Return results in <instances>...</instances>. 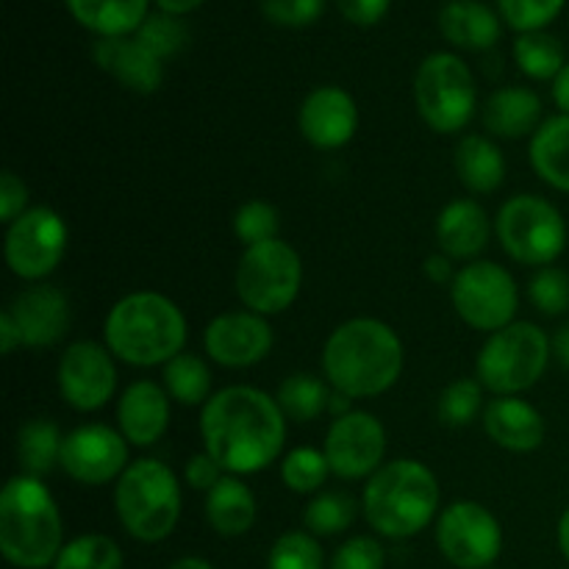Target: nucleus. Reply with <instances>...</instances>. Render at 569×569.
<instances>
[{
	"instance_id": "obj_1",
	"label": "nucleus",
	"mask_w": 569,
	"mask_h": 569,
	"mask_svg": "<svg viewBox=\"0 0 569 569\" xmlns=\"http://www.w3.org/2000/svg\"><path fill=\"white\" fill-rule=\"evenodd\" d=\"M287 415L276 395L233 383L209 398L200 411V439L206 453L220 461L228 476H256L283 459Z\"/></svg>"
},
{
	"instance_id": "obj_2",
	"label": "nucleus",
	"mask_w": 569,
	"mask_h": 569,
	"mask_svg": "<svg viewBox=\"0 0 569 569\" xmlns=\"http://www.w3.org/2000/svg\"><path fill=\"white\" fill-rule=\"evenodd\" d=\"M406 367L403 339L389 322L353 317L331 331L322 345V376L333 392L350 400L378 398L400 381Z\"/></svg>"
},
{
	"instance_id": "obj_3",
	"label": "nucleus",
	"mask_w": 569,
	"mask_h": 569,
	"mask_svg": "<svg viewBox=\"0 0 569 569\" xmlns=\"http://www.w3.org/2000/svg\"><path fill=\"white\" fill-rule=\"evenodd\" d=\"M189 326L181 306L161 292H131L103 320V345L131 367H164L187 348Z\"/></svg>"
},
{
	"instance_id": "obj_4",
	"label": "nucleus",
	"mask_w": 569,
	"mask_h": 569,
	"mask_svg": "<svg viewBox=\"0 0 569 569\" xmlns=\"http://www.w3.org/2000/svg\"><path fill=\"white\" fill-rule=\"evenodd\" d=\"M64 520L39 478L11 476L0 492V553L17 569H48L64 548Z\"/></svg>"
},
{
	"instance_id": "obj_5",
	"label": "nucleus",
	"mask_w": 569,
	"mask_h": 569,
	"mask_svg": "<svg viewBox=\"0 0 569 569\" xmlns=\"http://www.w3.org/2000/svg\"><path fill=\"white\" fill-rule=\"evenodd\" d=\"M442 489L437 472L417 459L387 461L361 492V509L383 539H411L437 522Z\"/></svg>"
},
{
	"instance_id": "obj_6",
	"label": "nucleus",
	"mask_w": 569,
	"mask_h": 569,
	"mask_svg": "<svg viewBox=\"0 0 569 569\" xmlns=\"http://www.w3.org/2000/svg\"><path fill=\"white\" fill-rule=\"evenodd\" d=\"M181 483L172 467L159 459L131 461L114 483L117 520L128 537L142 545L164 542L181 520Z\"/></svg>"
},
{
	"instance_id": "obj_7",
	"label": "nucleus",
	"mask_w": 569,
	"mask_h": 569,
	"mask_svg": "<svg viewBox=\"0 0 569 569\" xmlns=\"http://www.w3.org/2000/svg\"><path fill=\"white\" fill-rule=\"evenodd\" d=\"M553 359V339L537 322L515 320L489 333L476 359V378L495 398H515L542 381Z\"/></svg>"
},
{
	"instance_id": "obj_8",
	"label": "nucleus",
	"mask_w": 569,
	"mask_h": 569,
	"mask_svg": "<svg viewBox=\"0 0 569 569\" xmlns=\"http://www.w3.org/2000/svg\"><path fill=\"white\" fill-rule=\"evenodd\" d=\"M495 237L511 261L526 267H550L567 248L565 214L539 194H515L495 217Z\"/></svg>"
},
{
	"instance_id": "obj_9",
	"label": "nucleus",
	"mask_w": 569,
	"mask_h": 569,
	"mask_svg": "<svg viewBox=\"0 0 569 569\" xmlns=\"http://www.w3.org/2000/svg\"><path fill=\"white\" fill-rule=\"evenodd\" d=\"M415 106L433 133H461L478 109V87L467 61L431 53L415 72Z\"/></svg>"
},
{
	"instance_id": "obj_10",
	"label": "nucleus",
	"mask_w": 569,
	"mask_h": 569,
	"mask_svg": "<svg viewBox=\"0 0 569 569\" xmlns=\"http://www.w3.org/2000/svg\"><path fill=\"white\" fill-rule=\"evenodd\" d=\"M233 287L248 311L261 317L283 315L298 300L300 287H303L300 253L281 237L244 248Z\"/></svg>"
},
{
	"instance_id": "obj_11",
	"label": "nucleus",
	"mask_w": 569,
	"mask_h": 569,
	"mask_svg": "<svg viewBox=\"0 0 569 569\" xmlns=\"http://www.w3.org/2000/svg\"><path fill=\"white\" fill-rule=\"evenodd\" d=\"M450 303L461 322L489 337L515 322L520 309V289L503 264L478 259L456 272L450 283Z\"/></svg>"
},
{
	"instance_id": "obj_12",
	"label": "nucleus",
	"mask_w": 569,
	"mask_h": 569,
	"mask_svg": "<svg viewBox=\"0 0 569 569\" xmlns=\"http://www.w3.org/2000/svg\"><path fill=\"white\" fill-rule=\"evenodd\" d=\"M70 244V228L64 217L50 206H33L6 226L3 256L11 276L28 283H42L59 270Z\"/></svg>"
},
{
	"instance_id": "obj_13",
	"label": "nucleus",
	"mask_w": 569,
	"mask_h": 569,
	"mask_svg": "<svg viewBox=\"0 0 569 569\" xmlns=\"http://www.w3.org/2000/svg\"><path fill=\"white\" fill-rule=\"evenodd\" d=\"M433 539L456 569H487L503 553V526L478 500L445 506L433 526Z\"/></svg>"
},
{
	"instance_id": "obj_14",
	"label": "nucleus",
	"mask_w": 569,
	"mask_h": 569,
	"mask_svg": "<svg viewBox=\"0 0 569 569\" xmlns=\"http://www.w3.org/2000/svg\"><path fill=\"white\" fill-rule=\"evenodd\" d=\"M322 453L333 476L342 481L372 478L387 465V428L370 411L353 409L328 426Z\"/></svg>"
},
{
	"instance_id": "obj_15",
	"label": "nucleus",
	"mask_w": 569,
	"mask_h": 569,
	"mask_svg": "<svg viewBox=\"0 0 569 569\" xmlns=\"http://www.w3.org/2000/svg\"><path fill=\"white\" fill-rule=\"evenodd\" d=\"M131 467V445L120 428L106 422H87L72 428L61 448V470L81 487H106L120 481Z\"/></svg>"
},
{
	"instance_id": "obj_16",
	"label": "nucleus",
	"mask_w": 569,
	"mask_h": 569,
	"mask_svg": "<svg viewBox=\"0 0 569 569\" xmlns=\"http://www.w3.org/2000/svg\"><path fill=\"white\" fill-rule=\"evenodd\" d=\"M114 361L106 345L87 342V339L67 345L56 367V387L61 400L81 415L103 409L117 392Z\"/></svg>"
},
{
	"instance_id": "obj_17",
	"label": "nucleus",
	"mask_w": 569,
	"mask_h": 569,
	"mask_svg": "<svg viewBox=\"0 0 569 569\" xmlns=\"http://www.w3.org/2000/svg\"><path fill=\"white\" fill-rule=\"evenodd\" d=\"M272 326L267 317L256 311H226L217 315L203 331V348L214 365L228 367V370H244L270 356Z\"/></svg>"
},
{
	"instance_id": "obj_18",
	"label": "nucleus",
	"mask_w": 569,
	"mask_h": 569,
	"mask_svg": "<svg viewBox=\"0 0 569 569\" xmlns=\"http://www.w3.org/2000/svg\"><path fill=\"white\" fill-rule=\"evenodd\" d=\"M300 137L317 150H339L359 131V106L356 98L342 87L311 89L298 111Z\"/></svg>"
},
{
	"instance_id": "obj_19",
	"label": "nucleus",
	"mask_w": 569,
	"mask_h": 569,
	"mask_svg": "<svg viewBox=\"0 0 569 569\" xmlns=\"http://www.w3.org/2000/svg\"><path fill=\"white\" fill-rule=\"evenodd\" d=\"M6 311L20 331L22 348H53L70 328V298L53 283H31L22 289Z\"/></svg>"
},
{
	"instance_id": "obj_20",
	"label": "nucleus",
	"mask_w": 569,
	"mask_h": 569,
	"mask_svg": "<svg viewBox=\"0 0 569 569\" xmlns=\"http://www.w3.org/2000/svg\"><path fill=\"white\" fill-rule=\"evenodd\" d=\"M172 398L161 383L142 378L117 400V428L131 448H153L170 428Z\"/></svg>"
},
{
	"instance_id": "obj_21",
	"label": "nucleus",
	"mask_w": 569,
	"mask_h": 569,
	"mask_svg": "<svg viewBox=\"0 0 569 569\" xmlns=\"http://www.w3.org/2000/svg\"><path fill=\"white\" fill-rule=\"evenodd\" d=\"M94 64L137 94H153L164 81V61L156 59L137 37H111L94 42Z\"/></svg>"
},
{
	"instance_id": "obj_22",
	"label": "nucleus",
	"mask_w": 569,
	"mask_h": 569,
	"mask_svg": "<svg viewBox=\"0 0 569 569\" xmlns=\"http://www.w3.org/2000/svg\"><path fill=\"white\" fill-rule=\"evenodd\" d=\"M437 244L439 253L453 261H478L487 250L495 222L489 220L487 209L472 198H456L439 211L437 217Z\"/></svg>"
},
{
	"instance_id": "obj_23",
	"label": "nucleus",
	"mask_w": 569,
	"mask_h": 569,
	"mask_svg": "<svg viewBox=\"0 0 569 569\" xmlns=\"http://www.w3.org/2000/svg\"><path fill=\"white\" fill-rule=\"evenodd\" d=\"M481 422L487 437L509 453H533L542 448L545 433H548L542 411L520 395L489 400Z\"/></svg>"
},
{
	"instance_id": "obj_24",
	"label": "nucleus",
	"mask_w": 569,
	"mask_h": 569,
	"mask_svg": "<svg viewBox=\"0 0 569 569\" xmlns=\"http://www.w3.org/2000/svg\"><path fill=\"white\" fill-rule=\"evenodd\" d=\"M483 128L500 139L533 137L542 126V98L528 87H503L483 103Z\"/></svg>"
},
{
	"instance_id": "obj_25",
	"label": "nucleus",
	"mask_w": 569,
	"mask_h": 569,
	"mask_svg": "<svg viewBox=\"0 0 569 569\" xmlns=\"http://www.w3.org/2000/svg\"><path fill=\"white\" fill-rule=\"evenodd\" d=\"M439 31L461 50H489L503 37L500 17L481 0H450L439 11Z\"/></svg>"
},
{
	"instance_id": "obj_26",
	"label": "nucleus",
	"mask_w": 569,
	"mask_h": 569,
	"mask_svg": "<svg viewBox=\"0 0 569 569\" xmlns=\"http://www.w3.org/2000/svg\"><path fill=\"white\" fill-rule=\"evenodd\" d=\"M456 176L461 187L472 194H492L506 181V156L492 137L467 133L459 139L453 153Z\"/></svg>"
},
{
	"instance_id": "obj_27",
	"label": "nucleus",
	"mask_w": 569,
	"mask_h": 569,
	"mask_svg": "<svg viewBox=\"0 0 569 569\" xmlns=\"http://www.w3.org/2000/svg\"><path fill=\"white\" fill-rule=\"evenodd\" d=\"M259 503L248 483L239 476H226L206 495V520L217 537H244L256 526Z\"/></svg>"
},
{
	"instance_id": "obj_28",
	"label": "nucleus",
	"mask_w": 569,
	"mask_h": 569,
	"mask_svg": "<svg viewBox=\"0 0 569 569\" xmlns=\"http://www.w3.org/2000/svg\"><path fill=\"white\" fill-rule=\"evenodd\" d=\"M64 6L72 20L98 39L133 37L150 14V0H64Z\"/></svg>"
},
{
	"instance_id": "obj_29",
	"label": "nucleus",
	"mask_w": 569,
	"mask_h": 569,
	"mask_svg": "<svg viewBox=\"0 0 569 569\" xmlns=\"http://www.w3.org/2000/svg\"><path fill=\"white\" fill-rule=\"evenodd\" d=\"M533 172L556 192L569 194V114H556L539 126L528 144Z\"/></svg>"
},
{
	"instance_id": "obj_30",
	"label": "nucleus",
	"mask_w": 569,
	"mask_h": 569,
	"mask_svg": "<svg viewBox=\"0 0 569 569\" xmlns=\"http://www.w3.org/2000/svg\"><path fill=\"white\" fill-rule=\"evenodd\" d=\"M61 448H64L61 428L48 417H31L17 431L14 456L20 472L42 481L56 467H61Z\"/></svg>"
},
{
	"instance_id": "obj_31",
	"label": "nucleus",
	"mask_w": 569,
	"mask_h": 569,
	"mask_svg": "<svg viewBox=\"0 0 569 569\" xmlns=\"http://www.w3.org/2000/svg\"><path fill=\"white\" fill-rule=\"evenodd\" d=\"M331 383L322 381V378L311 376V372H292L281 381L276 400L287 420L311 422L326 415L328 406H331Z\"/></svg>"
},
{
	"instance_id": "obj_32",
	"label": "nucleus",
	"mask_w": 569,
	"mask_h": 569,
	"mask_svg": "<svg viewBox=\"0 0 569 569\" xmlns=\"http://www.w3.org/2000/svg\"><path fill=\"white\" fill-rule=\"evenodd\" d=\"M161 387L167 389L176 403L181 406H200L209 403L211 392V370L200 356L178 353L161 370Z\"/></svg>"
},
{
	"instance_id": "obj_33",
	"label": "nucleus",
	"mask_w": 569,
	"mask_h": 569,
	"mask_svg": "<svg viewBox=\"0 0 569 569\" xmlns=\"http://www.w3.org/2000/svg\"><path fill=\"white\" fill-rule=\"evenodd\" d=\"M515 61L522 70V76L533 81H553L565 70V48L559 39L548 31L517 33L515 39Z\"/></svg>"
},
{
	"instance_id": "obj_34",
	"label": "nucleus",
	"mask_w": 569,
	"mask_h": 569,
	"mask_svg": "<svg viewBox=\"0 0 569 569\" xmlns=\"http://www.w3.org/2000/svg\"><path fill=\"white\" fill-rule=\"evenodd\" d=\"M356 500L348 492H317L303 509V528L311 537H339L356 522Z\"/></svg>"
},
{
	"instance_id": "obj_35",
	"label": "nucleus",
	"mask_w": 569,
	"mask_h": 569,
	"mask_svg": "<svg viewBox=\"0 0 569 569\" xmlns=\"http://www.w3.org/2000/svg\"><path fill=\"white\" fill-rule=\"evenodd\" d=\"M483 395H487V389L478 378H456V381H450L437 400L439 422L448 428L472 426L487 409Z\"/></svg>"
},
{
	"instance_id": "obj_36",
	"label": "nucleus",
	"mask_w": 569,
	"mask_h": 569,
	"mask_svg": "<svg viewBox=\"0 0 569 569\" xmlns=\"http://www.w3.org/2000/svg\"><path fill=\"white\" fill-rule=\"evenodd\" d=\"M331 476L333 472L326 453L317 448H292L281 459V481L295 495L315 498L317 492H322V487H326Z\"/></svg>"
},
{
	"instance_id": "obj_37",
	"label": "nucleus",
	"mask_w": 569,
	"mask_h": 569,
	"mask_svg": "<svg viewBox=\"0 0 569 569\" xmlns=\"http://www.w3.org/2000/svg\"><path fill=\"white\" fill-rule=\"evenodd\" d=\"M53 569H122V550L106 533H81L61 548Z\"/></svg>"
},
{
	"instance_id": "obj_38",
	"label": "nucleus",
	"mask_w": 569,
	"mask_h": 569,
	"mask_svg": "<svg viewBox=\"0 0 569 569\" xmlns=\"http://www.w3.org/2000/svg\"><path fill=\"white\" fill-rule=\"evenodd\" d=\"M156 59L170 61L176 59L178 53H183L189 44V28L181 17L164 14V11H156V14H148V20L139 26V31L133 33Z\"/></svg>"
},
{
	"instance_id": "obj_39",
	"label": "nucleus",
	"mask_w": 569,
	"mask_h": 569,
	"mask_svg": "<svg viewBox=\"0 0 569 569\" xmlns=\"http://www.w3.org/2000/svg\"><path fill=\"white\" fill-rule=\"evenodd\" d=\"M267 569H326L320 542L309 531H287L272 542Z\"/></svg>"
},
{
	"instance_id": "obj_40",
	"label": "nucleus",
	"mask_w": 569,
	"mask_h": 569,
	"mask_svg": "<svg viewBox=\"0 0 569 569\" xmlns=\"http://www.w3.org/2000/svg\"><path fill=\"white\" fill-rule=\"evenodd\" d=\"M278 231H281V214L267 200H248L233 214V237L242 242V248L278 239Z\"/></svg>"
},
{
	"instance_id": "obj_41",
	"label": "nucleus",
	"mask_w": 569,
	"mask_h": 569,
	"mask_svg": "<svg viewBox=\"0 0 569 569\" xmlns=\"http://www.w3.org/2000/svg\"><path fill=\"white\" fill-rule=\"evenodd\" d=\"M528 300L545 317H561L569 311V272L561 267H539L528 281Z\"/></svg>"
},
{
	"instance_id": "obj_42",
	"label": "nucleus",
	"mask_w": 569,
	"mask_h": 569,
	"mask_svg": "<svg viewBox=\"0 0 569 569\" xmlns=\"http://www.w3.org/2000/svg\"><path fill=\"white\" fill-rule=\"evenodd\" d=\"M567 0H498L500 20L517 33L545 31L561 14Z\"/></svg>"
},
{
	"instance_id": "obj_43",
	"label": "nucleus",
	"mask_w": 569,
	"mask_h": 569,
	"mask_svg": "<svg viewBox=\"0 0 569 569\" xmlns=\"http://www.w3.org/2000/svg\"><path fill=\"white\" fill-rule=\"evenodd\" d=\"M387 567V550L376 537H350L333 553L328 569H383Z\"/></svg>"
},
{
	"instance_id": "obj_44",
	"label": "nucleus",
	"mask_w": 569,
	"mask_h": 569,
	"mask_svg": "<svg viewBox=\"0 0 569 569\" xmlns=\"http://www.w3.org/2000/svg\"><path fill=\"white\" fill-rule=\"evenodd\" d=\"M326 11V0H261V14L281 28L315 26Z\"/></svg>"
},
{
	"instance_id": "obj_45",
	"label": "nucleus",
	"mask_w": 569,
	"mask_h": 569,
	"mask_svg": "<svg viewBox=\"0 0 569 569\" xmlns=\"http://www.w3.org/2000/svg\"><path fill=\"white\" fill-rule=\"evenodd\" d=\"M226 476L228 472L222 470L220 461H217L211 453H206V450L203 453L189 456L187 467H183V481H187V487L194 489V492L209 495Z\"/></svg>"
},
{
	"instance_id": "obj_46",
	"label": "nucleus",
	"mask_w": 569,
	"mask_h": 569,
	"mask_svg": "<svg viewBox=\"0 0 569 569\" xmlns=\"http://www.w3.org/2000/svg\"><path fill=\"white\" fill-rule=\"evenodd\" d=\"M28 211V187L14 170L0 172V222L11 226Z\"/></svg>"
},
{
	"instance_id": "obj_47",
	"label": "nucleus",
	"mask_w": 569,
	"mask_h": 569,
	"mask_svg": "<svg viewBox=\"0 0 569 569\" xmlns=\"http://www.w3.org/2000/svg\"><path fill=\"white\" fill-rule=\"evenodd\" d=\"M392 0H337L339 14L359 28L378 26L387 17Z\"/></svg>"
},
{
	"instance_id": "obj_48",
	"label": "nucleus",
	"mask_w": 569,
	"mask_h": 569,
	"mask_svg": "<svg viewBox=\"0 0 569 569\" xmlns=\"http://www.w3.org/2000/svg\"><path fill=\"white\" fill-rule=\"evenodd\" d=\"M422 272H426V278L431 283H439V287H445V283H448L450 287L459 270H453V259H448L445 253H433V256H428L426 264H422Z\"/></svg>"
},
{
	"instance_id": "obj_49",
	"label": "nucleus",
	"mask_w": 569,
	"mask_h": 569,
	"mask_svg": "<svg viewBox=\"0 0 569 569\" xmlns=\"http://www.w3.org/2000/svg\"><path fill=\"white\" fill-rule=\"evenodd\" d=\"M22 345L20 339V331H17L14 320H11L9 311H0V350H3V356H11L17 348Z\"/></svg>"
},
{
	"instance_id": "obj_50",
	"label": "nucleus",
	"mask_w": 569,
	"mask_h": 569,
	"mask_svg": "<svg viewBox=\"0 0 569 569\" xmlns=\"http://www.w3.org/2000/svg\"><path fill=\"white\" fill-rule=\"evenodd\" d=\"M553 100L559 106V114H569V61L565 70L553 78Z\"/></svg>"
},
{
	"instance_id": "obj_51",
	"label": "nucleus",
	"mask_w": 569,
	"mask_h": 569,
	"mask_svg": "<svg viewBox=\"0 0 569 569\" xmlns=\"http://www.w3.org/2000/svg\"><path fill=\"white\" fill-rule=\"evenodd\" d=\"M153 3L159 6V11H164V14L183 17V14H192L194 9H200L206 0H153Z\"/></svg>"
},
{
	"instance_id": "obj_52",
	"label": "nucleus",
	"mask_w": 569,
	"mask_h": 569,
	"mask_svg": "<svg viewBox=\"0 0 569 569\" xmlns=\"http://www.w3.org/2000/svg\"><path fill=\"white\" fill-rule=\"evenodd\" d=\"M553 356L559 359V365L569 370V322L561 326L553 337Z\"/></svg>"
},
{
	"instance_id": "obj_53",
	"label": "nucleus",
	"mask_w": 569,
	"mask_h": 569,
	"mask_svg": "<svg viewBox=\"0 0 569 569\" xmlns=\"http://www.w3.org/2000/svg\"><path fill=\"white\" fill-rule=\"evenodd\" d=\"M556 539H559V550L561 556L569 561V506L561 511L559 517V526H556Z\"/></svg>"
},
{
	"instance_id": "obj_54",
	"label": "nucleus",
	"mask_w": 569,
	"mask_h": 569,
	"mask_svg": "<svg viewBox=\"0 0 569 569\" xmlns=\"http://www.w3.org/2000/svg\"><path fill=\"white\" fill-rule=\"evenodd\" d=\"M167 569H214V565L206 559H200V556H181V559L172 561Z\"/></svg>"
}]
</instances>
